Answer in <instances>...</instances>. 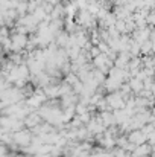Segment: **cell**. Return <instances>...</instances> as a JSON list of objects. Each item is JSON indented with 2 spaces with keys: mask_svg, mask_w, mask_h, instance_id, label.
Here are the masks:
<instances>
[{
  "mask_svg": "<svg viewBox=\"0 0 155 157\" xmlns=\"http://www.w3.org/2000/svg\"><path fill=\"white\" fill-rule=\"evenodd\" d=\"M14 140L17 144H21V145H28L31 142V134L28 131H18L14 134Z\"/></svg>",
  "mask_w": 155,
  "mask_h": 157,
  "instance_id": "cell-1",
  "label": "cell"
}]
</instances>
